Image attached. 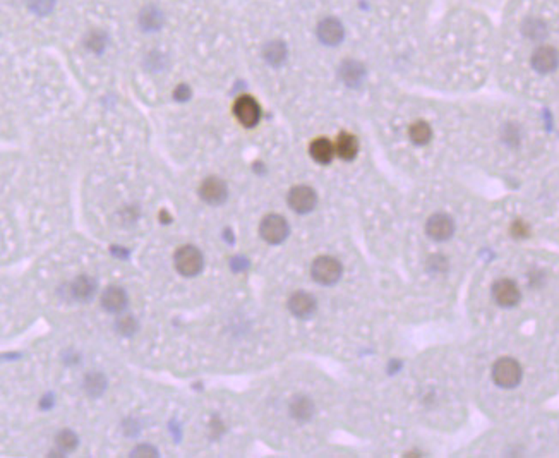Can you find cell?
I'll use <instances>...</instances> for the list:
<instances>
[{
    "instance_id": "6da1fadb",
    "label": "cell",
    "mask_w": 559,
    "mask_h": 458,
    "mask_svg": "<svg viewBox=\"0 0 559 458\" xmlns=\"http://www.w3.org/2000/svg\"><path fill=\"white\" fill-rule=\"evenodd\" d=\"M174 261L178 273H181L182 277L187 278L199 275L204 266L203 254H201V250L198 248H194V246H184V248L178 249L177 253H175Z\"/></svg>"
},
{
    "instance_id": "7a4b0ae2",
    "label": "cell",
    "mask_w": 559,
    "mask_h": 458,
    "mask_svg": "<svg viewBox=\"0 0 559 458\" xmlns=\"http://www.w3.org/2000/svg\"><path fill=\"white\" fill-rule=\"evenodd\" d=\"M493 379L501 388H515L522 381V367L515 359L503 357L494 364Z\"/></svg>"
},
{
    "instance_id": "3957f363",
    "label": "cell",
    "mask_w": 559,
    "mask_h": 458,
    "mask_svg": "<svg viewBox=\"0 0 559 458\" xmlns=\"http://www.w3.org/2000/svg\"><path fill=\"white\" fill-rule=\"evenodd\" d=\"M311 275L314 280L321 285H335L342 277V264L335 257L321 256L318 257L311 268Z\"/></svg>"
},
{
    "instance_id": "277c9868",
    "label": "cell",
    "mask_w": 559,
    "mask_h": 458,
    "mask_svg": "<svg viewBox=\"0 0 559 458\" xmlns=\"http://www.w3.org/2000/svg\"><path fill=\"white\" fill-rule=\"evenodd\" d=\"M288 223L280 214H268L259 225V234L268 244H282L288 237Z\"/></svg>"
},
{
    "instance_id": "5b68a950",
    "label": "cell",
    "mask_w": 559,
    "mask_h": 458,
    "mask_svg": "<svg viewBox=\"0 0 559 458\" xmlns=\"http://www.w3.org/2000/svg\"><path fill=\"white\" fill-rule=\"evenodd\" d=\"M199 196L204 203H208V205L211 206L223 205L228 198L227 184H225L220 177H208L206 181L201 184Z\"/></svg>"
},
{
    "instance_id": "8992f818",
    "label": "cell",
    "mask_w": 559,
    "mask_h": 458,
    "mask_svg": "<svg viewBox=\"0 0 559 458\" xmlns=\"http://www.w3.org/2000/svg\"><path fill=\"white\" fill-rule=\"evenodd\" d=\"M234 113L244 127H254L261 119V109L253 96H240L234 105Z\"/></svg>"
},
{
    "instance_id": "52a82bcc",
    "label": "cell",
    "mask_w": 559,
    "mask_h": 458,
    "mask_svg": "<svg viewBox=\"0 0 559 458\" xmlns=\"http://www.w3.org/2000/svg\"><path fill=\"white\" fill-rule=\"evenodd\" d=\"M316 192H314V189L307 187V185H297L288 192V206L295 213H309V211L316 208Z\"/></svg>"
},
{
    "instance_id": "ba28073f",
    "label": "cell",
    "mask_w": 559,
    "mask_h": 458,
    "mask_svg": "<svg viewBox=\"0 0 559 458\" xmlns=\"http://www.w3.org/2000/svg\"><path fill=\"white\" fill-rule=\"evenodd\" d=\"M425 232H428V235L432 239V241L443 242L448 241V239L453 235L455 223L448 214L443 213L432 214V217L428 220V223H425Z\"/></svg>"
},
{
    "instance_id": "9c48e42d",
    "label": "cell",
    "mask_w": 559,
    "mask_h": 458,
    "mask_svg": "<svg viewBox=\"0 0 559 458\" xmlns=\"http://www.w3.org/2000/svg\"><path fill=\"white\" fill-rule=\"evenodd\" d=\"M559 64V52L554 46L542 45L532 53V67L540 74L553 73Z\"/></svg>"
},
{
    "instance_id": "30bf717a",
    "label": "cell",
    "mask_w": 559,
    "mask_h": 458,
    "mask_svg": "<svg viewBox=\"0 0 559 458\" xmlns=\"http://www.w3.org/2000/svg\"><path fill=\"white\" fill-rule=\"evenodd\" d=\"M493 297L501 307H513L520 302V291L517 284L511 280H500L494 284L493 287Z\"/></svg>"
},
{
    "instance_id": "8fae6325",
    "label": "cell",
    "mask_w": 559,
    "mask_h": 458,
    "mask_svg": "<svg viewBox=\"0 0 559 458\" xmlns=\"http://www.w3.org/2000/svg\"><path fill=\"white\" fill-rule=\"evenodd\" d=\"M316 299L307 292H297L290 297L288 300V309L293 316L300 318V320H307L316 313Z\"/></svg>"
},
{
    "instance_id": "7c38bea8",
    "label": "cell",
    "mask_w": 559,
    "mask_h": 458,
    "mask_svg": "<svg viewBox=\"0 0 559 458\" xmlns=\"http://www.w3.org/2000/svg\"><path fill=\"white\" fill-rule=\"evenodd\" d=\"M345 37V30L343 24L340 23L335 17H326L318 26V38L324 43V45H338L340 42Z\"/></svg>"
},
{
    "instance_id": "4fadbf2b",
    "label": "cell",
    "mask_w": 559,
    "mask_h": 458,
    "mask_svg": "<svg viewBox=\"0 0 559 458\" xmlns=\"http://www.w3.org/2000/svg\"><path fill=\"white\" fill-rule=\"evenodd\" d=\"M102 306L109 313H122L127 307V293L120 287H109L102 293Z\"/></svg>"
},
{
    "instance_id": "5bb4252c",
    "label": "cell",
    "mask_w": 559,
    "mask_h": 458,
    "mask_svg": "<svg viewBox=\"0 0 559 458\" xmlns=\"http://www.w3.org/2000/svg\"><path fill=\"white\" fill-rule=\"evenodd\" d=\"M365 76V69L360 62L357 60H345V62L340 66V77L347 86L350 88H356L359 86L362 81H364Z\"/></svg>"
},
{
    "instance_id": "9a60e30c",
    "label": "cell",
    "mask_w": 559,
    "mask_h": 458,
    "mask_svg": "<svg viewBox=\"0 0 559 458\" xmlns=\"http://www.w3.org/2000/svg\"><path fill=\"white\" fill-rule=\"evenodd\" d=\"M96 292V282L93 278H89L88 275H81L80 278H76V282L71 287V293L76 300L80 302H89V300L95 297Z\"/></svg>"
},
{
    "instance_id": "2e32d148",
    "label": "cell",
    "mask_w": 559,
    "mask_h": 458,
    "mask_svg": "<svg viewBox=\"0 0 559 458\" xmlns=\"http://www.w3.org/2000/svg\"><path fill=\"white\" fill-rule=\"evenodd\" d=\"M335 149L336 153H338L340 158L350 162V160L356 158L357 153H359V141H357L356 136L349 134V132H342V134L338 136Z\"/></svg>"
},
{
    "instance_id": "e0dca14e",
    "label": "cell",
    "mask_w": 559,
    "mask_h": 458,
    "mask_svg": "<svg viewBox=\"0 0 559 458\" xmlns=\"http://www.w3.org/2000/svg\"><path fill=\"white\" fill-rule=\"evenodd\" d=\"M139 24L145 31H158L163 26V12L155 6H148L139 14Z\"/></svg>"
},
{
    "instance_id": "ac0fdd59",
    "label": "cell",
    "mask_w": 559,
    "mask_h": 458,
    "mask_svg": "<svg viewBox=\"0 0 559 458\" xmlns=\"http://www.w3.org/2000/svg\"><path fill=\"white\" fill-rule=\"evenodd\" d=\"M309 152H311V156H313L318 163H321V165H328V163L333 160V156H335L336 149H335V146L328 141V139L320 138V139H316V141H313Z\"/></svg>"
},
{
    "instance_id": "d6986e66",
    "label": "cell",
    "mask_w": 559,
    "mask_h": 458,
    "mask_svg": "<svg viewBox=\"0 0 559 458\" xmlns=\"http://www.w3.org/2000/svg\"><path fill=\"white\" fill-rule=\"evenodd\" d=\"M263 57L270 66H282L286 59V46L283 42H270L263 50Z\"/></svg>"
},
{
    "instance_id": "ffe728a7",
    "label": "cell",
    "mask_w": 559,
    "mask_h": 458,
    "mask_svg": "<svg viewBox=\"0 0 559 458\" xmlns=\"http://www.w3.org/2000/svg\"><path fill=\"white\" fill-rule=\"evenodd\" d=\"M522 31L526 38H530V40H535V42H542L544 38L547 37L546 23L540 19H535V17H530V19H526L525 23H523Z\"/></svg>"
},
{
    "instance_id": "44dd1931",
    "label": "cell",
    "mask_w": 559,
    "mask_h": 458,
    "mask_svg": "<svg viewBox=\"0 0 559 458\" xmlns=\"http://www.w3.org/2000/svg\"><path fill=\"white\" fill-rule=\"evenodd\" d=\"M290 412H292V416L295 417L297 421L300 422L309 421V419L313 417L314 405L309 399H306V396H297V399H293L292 405H290Z\"/></svg>"
},
{
    "instance_id": "7402d4cb",
    "label": "cell",
    "mask_w": 559,
    "mask_h": 458,
    "mask_svg": "<svg viewBox=\"0 0 559 458\" xmlns=\"http://www.w3.org/2000/svg\"><path fill=\"white\" fill-rule=\"evenodd\" d=\"M107 388V379L105 376L100 373H93L86 378L84 390L89 396H100Z\"/></svg>"
},
{
    "instance_id": "603a6c76",
    "label": "cell",
    "mask_w": 559,
    "mask_h": 458,
    "mask_svg": "<svg viewBox=\"0 0 559 458\" xmlns=\"http://www.w3.org/2000/svg\"><path fill=\"white\" fill-rule=\"evenodd\" d=\"M410 139L415 145H428L432 138V131L425 122H415L408 131Z\"/></svg>"
},
{
    "instance_id": "cb8c5ba5",
    "label": "cell",
    "mask_w": 559,
    "mask_h": 458,
    "mask_svg": "<svg viewBox=\"0 0 559 458\" xmlns=\"http://www.w3.org/2000/svg\"><path fill=\"white\" fill-rule=\"evenodd\" d=\"M77 443H80V439H77L76 432H73L71 429H66V431H62L59 436H57V446H59L64 453L74 452Z\"/></svg>"
},
{
    "instance_id": "d4e9b609",
    "label": "cell",
    "mask_w": 559,
    "mask_h": 458,
    "mask_svg": "<svg viewBox=\"0 0 559 458\" xmlns=\"http://www.w3.org/2000/svg\"><path fill=\"white\" fill-rule=\"evenodd\" d=\"M107 45V37L105 33H102V31H91V33L88 35V38H86V46H88L91 52H103V48H105Z\"/></svg>"
},
{
    "instance_id": "484cf974",
    "label": "cell",
    "mask_w": 559,
    "mask_h": 458,
    "mask_svg": "<svg viewBox=\"0 0 559 458\" xmlns=\"http://www.w3.org/2000/svg\"><path fill=\"white\" fill-rule=\"evenodd\" d=\"M117 330H119V333L122 335L131 336L136 333V330H138V323H136V320L132 316H122L117 320Z\"/></svg>"
},
{
    "instance_id": "4316f807",
    "label": "cell",
    "mask_w": 559,
    "mask_h": 458,
    "mask_svg": "<svg viewBox=\"0 0 559 458\" xmlns=\"http://www.w3.org/2000/svg\"><path fill=\"white\" fill-rule=\"evenodd\" d=\"M30 7L40 16H45L53 9V0H30Z\"/></svg>"
},
{
    "instance_id": "83f0119b",
    "label": "cell",
    "mask_w": 559,
    "mask_h": 458,
    "mask_svg": "<svg viewBox=\"0 0 559 458\" xmlns=\"http://www.w3.org/2000/svg\"><path fill=\"white\" fill-rule=\"evenodd\" d=\"M156 455H158L156 450L152 448V446H146V445L138 446V448L132 450V453H131V457H156Z\"/></svg>"
},
{
    "instance_id": "f1b7e54d",
    "label": "cell",
    "mask_w": 559,
    "mask_h": 458,
    "mask_svg": "<svg viewBox=\"0 0 559 458\" xmlns=\"http://www.w3.org/2000/svg\"><path fill=\"white\" fill-rule=\"evenodd\" d=\"M174 96L178 100V102H185V100L191 98V89H189L185 84H181L174 91Z\"/></svg>"
},
{
    "instance_id": "f546056e",
    "label": "cell",
    "mask_w": 559,
    "mask_h": 458,
    "mask_svg": "<svg viewBox=\"0 0 559 458\" xmlns=\"http://www.w3.org/2000/svg\"><path fill=\"white\" fill-rule=\"evenodd\" d=\"M511 232H513L517 237H525L526 234H529V228H526V225L523 223V221H515L513 228H511Z\"/></svg>"
}]
</instances>
